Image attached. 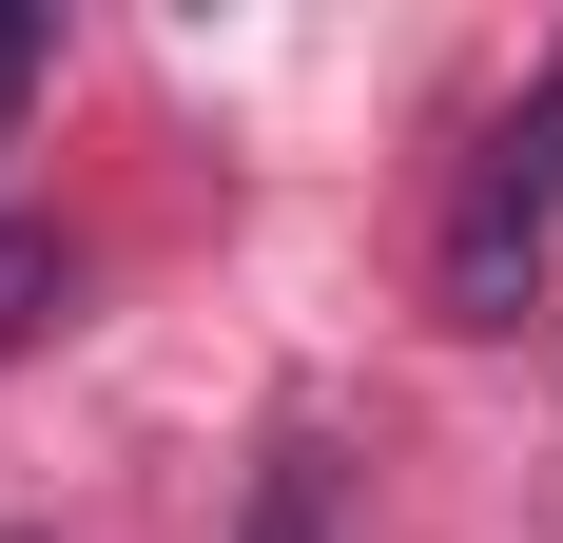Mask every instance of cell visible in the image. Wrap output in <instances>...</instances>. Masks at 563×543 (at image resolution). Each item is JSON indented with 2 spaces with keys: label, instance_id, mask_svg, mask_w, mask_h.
Listing matches in <instances>:
<instances>
[{
  "label": "cell",
  "instance_id": "1",
  "mask_svg": "<svg viewBox=\"0 0 563 543\" xmlns=\"http://www.w3.org/2000/svg\"><path fill=\"white\" fill-rule=\"evenodd\" d=\"M544 233H563V40H544V78L486 117V175H466V214H448V311L506 330L525 272H544Z\"/></svg>",
  "mask_w": 563,
  "mask_h": 543
},
{
  "label": "cell",
  "instance_id": "2",
  "mask_svg": "<svg viewBox=\"0 0 563 543\" xmlns=\"http://www.w3.org/2000/svg\"><path fill=\"white\" fill-rule=\"evenodd\" d=\"M233 543H331V486H311V446H273V466H253V524Z\"/></svg>",
  "mask_w": 563,
  "mask_h": 543
},
{
  "label": "cell",
  "instance_id": "3",
  "mask_svg": "<svg viewBox=\"0 0 563 543\" xmlns=\"http://www.w3.org/2000/svg\"><path fill=\"white\" fill-rule=\"evenodd\" d=\"M40 311H58V233H0V350H20Z\"/></svg>",
  "mask_w": 563,
  "mask_h": 543
}]
</instances>
